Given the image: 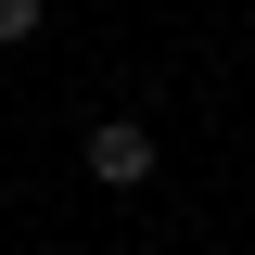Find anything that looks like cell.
I'll list each match as a JSON object with an SVG mask.
<instances>
[{
    "label": "cell",
    "instance_id": "1",
    "mask_svg": "<svg viewBox=\"0 0 255 255\" xmlns=\"http://www.w3.org/2000/svg\"><path fill=\"white\" fill-rule=\"evenodd\" d=\"M153 128H140V115H102L90 128V140H77V179H90V191H153Z\"/></svg>",
    "mask_w": 255,
    "mask_h": 255
},
{
    "label": "cell",
    "instance_id": "2",
    "mask_svg": "<svg viewBox=\"0 0 255 255\" xmlns=\"http://www.w3.org/2000/svg\"><path fill=\"white\" fill-rule=\"evenodd\" d=\"M38 38V0H0V51H26Z\"/></svg>",
    "mask_w": 255,
    "mask_h": 255
}]
</instances>
